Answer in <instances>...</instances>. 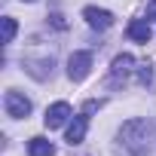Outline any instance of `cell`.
I'll return each instance as SVG.
<instances>
[{
    "mask_svg": "<svg viewBox=\"0 0 156 156\" xmlns=\"http://www.w3.org/2000/svg\"><path fill=\"white\" fill-rule=\"evenodd\" d=\"M116 150H119V156H147L150 153V122L141 116L122 122Z\"/></svg>",
    "mask_w": 156,
    "mask_h": 156,
    "instance_id": "1",
    "label": "cell"
},
{
    "mask_svg": "<svg viewBox=\"0 0 156 156\" xmlns=\"http://www.w3.org/2000/svg\"><path fill=\"white\" fill-rule=\"evenodd\" d=\"M132 70H135V58H132L129 52L116 55V58H113V64H110V76H107V86H113V89H122V86L129 83Z\"/></svg>",
    "mask_w": 156,
    "mask_h": 156,
    "instance_id": "2",
    "label": "cell"
},
{
    "mask_svg": "<svg viewBox=\"0 0 156 156\" xmlns=\"http://www.w3.org/2000/svg\"><path fill=\"white\" fill-rule=\"evenodd\" d=\"M3 107H6V116H12V119H28L31 116V101L16 89H9L3 95Z\"/></svg>",
    "mask_w": 156,
    "mask_h": 156,
    "instance_id": "3",
    "label": "cell"
},
{
    "mask_svg": "<svg viewBox=\"0 0 156 156\" xmlns=\"http://www.w3.org/2000/svg\"><path fill=\"white\" fill-rule=\"evenodd\" d=\"M89 70H92V55L89 52H73L67 58V76L73 83H83L89 76Z\"/></svg>",
    "mask_w": 156,
    "mask_h": 156,
    "instance_id": "4",
    "label": "cell"
},
{
    "mask_svg": "<svg viewBox=\"0 0 156 156\" xmlns=\"http://www.w3.org/2000/svg\"><path fill=\"white\" fill-rule=\"evenodd\" d=\"M83 19H86V25L95 28V31H107V28L113 25V12H110V9H98V6H86V9H83Z\"/></svg>",
    "mask_w": 156,
    "mask_h": 156,
    "instance_id": "5",
    "label": "cell"
},
{
    "mask_svg": "<svg viewBox=\"0 0 156 156\" xmlns=\"http://www.w3.org/2000/svg\"><path fill=\"white\" fill-rule=\"evenodd\" d=\"M67 116H70V104L67 101H55L52 107H46L43 122H46V129H61L67 122Z\"/></svg>",
    "mask_w": 156,
    "mask_h": 156,
    "instance_id": "6",
    "label": "cell"
},
{
    "mask_svg": "<svg viewBox=\"0 0 156 156\" xmlns=\"http://www.w3.org/2000/svg\"><path fill=\"white\" fill-rule=\"evenodd\" d=\"M86 126H89V116H86V113L73 116V122H70V126H67V132H64V141H67L70 147L83 144V141H86Z\"/></svg>",
    "mask_w": 156,
    "mask_h": 156,
    "instance_id": "7",
    "label": "cell"
},
{
    "mask_svg": "<svg viewBox=\"0 0 156 156\" xmlns=\"http://www.w3.org/2000/svg\"><path fill=\"white\" fill-rule=\"evenodd\" d=\"M126 34H129L135 43H150V37H153V28H150V22H147V19H132Z\"/></svg>",
    "mask_w": 156,
    "mask_h": 156,
    "instance_id": "8",
    "label": "cell"
},
{
    "mask_svg": "<svg viewBox=\"0 0 156 156\" xmlns=\"http://www.w3.org/2000/svg\"><path fill=\"white\" fill-rule=\"evenodd\" d=\"M28 153L31 156H55V144L46 138H31L28 141Z\"/></svg>",
    "mask_w": 156,
    "mask_h": 156,
    "instance_id": "9",
    "label": "cell"
},
{
    "mask_svg": "<svg viewBox=\"0 0 156 156\" xmlns=\"http://www.w3.org/2000/svg\"><path fill=\"white\" fill-rule=\"evenodd\" d=\"M135 76H138V83H141V86H150V80H153V70H150V61H141V64L135 67Z\"/></svg>",
    "mask_w": 156,
    "mask_h": 156,
    "instance_id": "10",
    "label": "cell"
},
{
    "mask_svg": "<svg viewBox=\"0 0 156 156\" xmlns=\"http://www.w3.org/2000/svg\"><path fill=\"white\" fill-rule=\"evenodd\" d=\"M12 37H16V19H3V43H12Z\"/></svg>",
    "mask_w": 156,
    "mask_h": 156,
    "instance_id": "11",
    "label": "cell"
},
{
    "mask_svg": "<svg viewBox=\"0 0 156 156\" xmlns=\"http://www.w3.org/2000/svg\"><path fill=\"white\" fill-rule=\"evenodd\" d=\"M49 22H52L58 31H64V28H67V22H64V16H61V12H52V16H49Z\"/></svg>",
    "mask_w": 156,
    "mask_h": 156,
    "instance_id": "12",
    "label": "cell"
},
{
    "mask_svg": "<svg viewBox=\"0 0 156 156\" xmlns=\"http://www.w3.org/2000/svg\"><path fill=\"white\" fill-rule=\"evenodd\" d=\"M98 107H101V101H86V107H83V113L89 116V113H95Z\"/></svg>",
    "mask_w": 156,
    "mask_h": 156,
    "instance_id": "13",
    "label": "cell"
},
{
    "mask_svg": "<svg viewBox=\"0 0 156 156\" xmlns=\"http://www.w3.org/2000/svg\"><path fill=\"white\" fill-rule=\"evenodd\" d=\"M147 19H156V0H150V3H147Z\"/></svg>",
    "mask_w": 156,
    "mask_h": 156,
    "instance_id": "14",
    "label": "cell"
},
{
    "mask_svg": "<svg viewBox=\"0 0 156 156\" xmlns=\"http://www.w3.org/2000/svg\"><path fill=\"white\" fill-rule=\"evenodd\" d=\"M25 3H34V0H25Z\"/></svg>",
    "mask_w": 156,
    "mask_h": 156,
    "instance_id": "15",
    "label": "cell"
}]
</instances>
